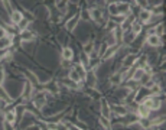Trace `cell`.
Listing matches in <instances>:
<instances>
[{
    "mask_svg": "<svg viewBox=\"0 0 166 130\" xmlns=\"http://www.w3.org/2000/svg\"><path fill=\"white\" fill-rule=\"evenodd\" d=\"M28 25H29L28 20H26V19H22V20L19 22V23H17V26H19L20 31H25V29L28 28Z\"/></svg>",
    "mask_w": 166,
    "mask_h": 130,
    "instance_id": "25",
    "label": "cell"
},
{
    "mask_svg": "<svg viewBox=\"0 0 166 130\" xmlns=\"http://www.w3.org/2000/svg\"><path fill=\"white\" fill-rule=\"evenodd\" d=\"M116 52H117V46H116V45H113V46H110V48H107V49H106V52L103 54V58L104 59H108L111 55H114Z\"/></svg>",
    "mask_w": 166,
    "mask_h": 130,
    "instance_id": "16",
    "label": "cell"
},
{
    "mask_svg": "<svg viewBox=\"0 0 166 130\" xmlns=\"http://www.w3.org/2000/svg\"><path fill=\"white\" fill-rule=\"evenodd\" d=\"M136 113H137L139 117H150V108L147 106H145V104H139L137 110H136Z\"/></svg>",
    "mask_w": 166,
    "mask_h": 130,
    "instance_id": "2",
    "label": "cell"
},
{
    "mask_svg": "<svg viewBox=\"0 0 166 130\" xmlns=\"http://www.w3.org/2000/svg\"><path fill=\"white\" fill-rule=\"evenodd\" d=\"M92 49H94V43H92V42H88L87 45H85V48H84V52H85V54L88 55V54H90Z\"/></svg>",
    "mask_w": 166,
    "mask_h": 130,
    "instance_id": "27",
    "label": "cell"
},
{
    "mask_svg": "<svg viewBox=\"0 0 166 130\" xmlns=\"http://www.w3.org/2000/svg\"><path fill=\"white\" fill-rule=\"evenodd\" d=\"M143 75H145V71H143V68H137V70H133V75H131V79H135V81H140L143 78Z\"/></svg>",
    "mask_w": 166,
    "mask_h": 130,
    "instance_id": "14",
    "label": "cell"
},
{
    "mask_svg": "<svg viewBox=\"0 0 166 130\" xmlns=\"http://www.w3.org/2000/svg\"><path fill=\"white\" fill-rule=\"evenodd\" d=\"M22 91H23V93H22L23 99H25V100H28L29 97L33 94V87H32V84L29 83V81H26V83H25V90H22Z\"/></svg>",
    "mask_w": 166,
    "mask_h": 130,
    "instance_id": "7",
    "label": "cell"
},
{
    "mask_svg": "<svg viewBox=\"0 0 166 130\" xmlns=\"http://www.w3.org/2000/svg\"><path fill=\"white\" fill-rule=\"evenodd\" d=\"M153 32H154V35H158V36L163 35V33H165V25H163L162 22H159L158 26H156V29H154Z\"/></svg>",
    "mask_w": 166,
    "mask_h": 130,
    "instance_id": "22",
    "label": "cell"
},
{
    "mask_svg": "<svg viewBox=\"0 0 166 130\" xmlns=\"http://www.w3.org/2000/svg\"><path fill=\"white\" fill-rule=\"evenodd\" d=\"M12 39L13 36L10 38V36H4V38H0V51L2 49H6V48L10 46V43H12Z\"/></svg>",
    "mask_w": 166,
    "mask_h": 130,
    "instance_id": "10",
    "label": "cell"
},
{
    "mask_svg": "<svg viewBox=\"0 0 166 130\" xmlns=\"http://www.w3.org/2000/svg\"><path fill=\"white\" fill-rule=\"evenodd\" d=\"M6 35H7V33H6V29H4V28H0V38H4Z\"/></svg>",
    "mask_w": 166,
    "mask_h": 130,
    "instance_id": "31",
    "label": "cell"
},
{
    "mask_svg": "<svg viewBox=\"0 0 166 130\" xmlns=\"http://www.w3.org/2000/svg\"><path fill=\"white\" fill-rule=\"evenodd\" d=\"M110 107H108V103L106 101V100H103L101 101V113H103V116H106V117L110 118Z\"/></svg>",
    "mask_w": 166,
    "mask_h": 130,
    "instance_id": "17",
    "label": "cell"
},
{
    "mask_svg": "<svg viewBox=\"0 0 166 130\" xmlns=\"http://www.w3.org/2000/svg\"><path fill=\"white\" fill-rule=\"evenodd\" d=\"M22 19H23V13H22V12H17V10H13V12H10V22H12V23L17 25Z\"/></svg>",
    "mask_w": 166,
    "mask_h": 130,
    "instance_id": "8",
    "label": "cell"
},
{
    "mask_svg": "<svg viewBox=\"0 0 166 130\" xmlns=\"http://www.w3.org/2000/svg\"><path fill=\"white\" fill-rule=\"evenodd\" d=\"M136 36H137V35H135L133 32H131V33H127V32H124V36H123V39H124V42L131 43L133 41L136 39Z\"/></svg>",
    "mask_w": 166,
    "mask_h": 130,
    "instance_id": "21",
    "label": "cell"
},
{
    "mask_svg": "<svg viewBox=\"0 0 166 130\" xmlns=\"http://www.w3.org/2000/svg\"><path fill=\"white\" fill-rule=\"evenodd\" d=\"M20 38H22L23 42H31L33 39V33L31 31H28V29H25V31L20 32Z\"/></svg>",
    "mask_w": 166,
    "mask_h": 130,
    "instance_id": "12",
    "label": "cell"
},
{
    "mask_svg": "<svg viewBox=\"0 0 166 130\" xmlns=\"http://www.w3.org/2000/svg\"><path fill=\"white\" fill-rule=\"evenodd\" d=\"M84 79H87L88 87H91V88H94V87L97 85V81H98L95 72H87V75H85V78H84Z\"/></svg>",
    "mask_w": 166,
    "mask_h": 130,
    "instance_id": "3",
    "label": "cell"
},
{
    "mask_svg": "<svg viewBox=\"0 0 166 130\" xmlns=\"http://www.w3.org/2000/svg\"><path fill=\"white\" fill-rule=\"evenodd\" d=\"M146 42L149 43V45H150V46H159V45H160V42H162V41H160V36H158V35H154V33H149V36H147V39H146Z\"/></svg>",
    "mask_w": 166,
    "mask_h": 130,
    "instance_id": "5",
    "label": "cell"
},
{
    "mask_svg": "<svg viewBox=\"0 0 166 130\" xmlns=\"http://www.w3.org/2000/svg\"><path fill=\"white\" fill-rule=\"evenodd\" d=\"M108 13H110L111 16L119 15V10H117V4H116V3H110V4H108Z\"/></svg>",
    "mask_w": 166,
    "mask_h": 130,
    "instance_id": "23",
    "label": "cell"
},
{
    "mask_svg": "<svg viewBox=\"0 0 166 130\" xmlns=\"http://www.w3.org/2000/svg\"><path fill=\"white\" fill-rule=\"evenodd\" d=\"M68 78L71 79V81H74V83L78 84L79 81H81V75L77 72V70H74V68H72V70H69V72H68Z\"/></svg>",
    "mask_w": 166,
    "mask_h": 130,
    "instance_id": "9",
    "label": "cell"
},
{
    "mask_svg": "<svg viewBox=\"0 0 166 130\" xmlns=\"http://www.w3.org/2000/svg\"><path fill=\"white\" fill-rule=\"evenodd\" d=\"M90 17L92 20H100L101 17H103V13H101L100 9H92V10L90 12Z\"/></svg>",
    "mask_w": 166,
    "mask_h": 130,
    "instance_id": "18",
    "label": "cell"
},
{
    "mask_svg": "<svg viewBox=\"0 0 166 130\" xmlns=\"http://www.w3.org/2000/svg\"><path fill=\"white\" fill-rule=\"evenodd\" d=\"M136 61H137V56L136 55H127L126 59H124V62H123V65H124V68H130Z\"/></svg>",
    "mask_w": 166,
    "mask_h": 130,
    "instance_id": "13",
    "label": "cell"
},
{
    "mask_svg": "<svg viewBox=\"0 0 166 130\" xmlns=\"http://www.w3.org/2000/svg\"><path fill=\"white\" fill-rule=\"evenodd\" d=\"M100 123H101V126H103L104 129H111V122H110V118L106 117V116H101V117H100Z\"/></svg>",
    "mask_w": 166,
    "mask_h": 130,
    "instance_id": "19",
    "label": "cell"
},
{
    "mask_svg": "<svg viewBox=\"0 0 166 130\" xmlns=\"http://www.w3.org/2000/svg\"><path fill=\"white\" fill-rule=\"evenodd\" d=\"M46 127L51 130H56V129H62V124H58V123H48Z\"/></svg>",
    "mask_w": 166,
    "mask_h": 130,
    "instance_id": "26",
    "label": "cell"
},
{
    "mask_svg": "<svg viewBox=\"0 0 166 130\" xmlns=\"http://www.w3.org/2000/svg\"><path fill=\"white\" fill-rule=\"evenodd\" d=\"M62 58L64 59H68V61H72V58H74V51H72L71 48H64Z\"/></svg>",
    "mask_w": 166,
    "mask_h": 130,
    "instance_id": "15",
    "label": "cell"
},
{
    "mask_svg": "<svg viewBox=\"0 0 166 130\" xmlns=\"http://www.w3.org/2000/svg\"><path fill=\"white\" fill-rule=\"evenodd\" d=\"M3 79H4V71L3 68L0 67V84H3Z\"/></svg>",
    "mask_w": 166,
    "mask_h": 130,
    "instance_id": "29",
    "label": "cell"
},
{
    "mask_svg": "<svg viewBox=\"0 0 166 130\" xmlns=\"http://www.w3.org/2000/svg\"><path fill=\"white\" fill-rule=\"evenodd\" d=\"M152 15H153V12L149 10V9H143V10H140V12H139L140 22H142V23H147V22L152 19Z\"/></svg>",
    "mask_w": 166,
    "mask_h": 130,
    "instance_id": "1",
    "label": "cell"
},
{
    "mask_svg": "<svg viewBox=\"0 0 166 130\" xmlns=\"http://www.w3.org/2000/svg\"><path fill=\"white\" fill-rule=\"evenodd\" d=\"M4 120L9 123V124H13V122L16 120V111L15 108H12V110H9L6 114H4Z\"/></svg>",
    "mask_w": 166,
    "mask_h": 130,
    "instance_id": "11",
    "label": "cell"
},
{
    "mask_svg": "<svg viewBox=\"0 0 166 130\" xmlns=\"http://www.w3.org/2000/svg\"><path fill=\"white\" fill-rule=\"evenodd\" d=\"M136 3L143 9H147V0H136Z\"/></svg>",
    "mask_w": 166,
    "mask_h": 130,
    "instance_id": "28",
    "label": "cell"
},
{
    "mask_svg": "<svg viewBox=\"0 0 166 130\" xmlns=\"http://www.w3.org/2000/svg\"><path fill=\"white\" fill-rule=\"evenodd\" d=\"M95 3H97V6H100V7H103V6H106V0H97Z\"/></svg>",
    "mask_w": 166,
    "mask_h": 130,
    "instance_id": "30",
    "label": "cell"
},
{
    "mask_svg": "<svg viewBox=\"0 0 166 130\" xmlns=\"http://www.w3.org/2000/svg\"><path fill=\"white\" fill-rule=\"evenodd\" d=\"M117 10H119V15H124V16L130 15V12H131L130 4H129V3H120V4H117Z\"/></svg>",
    "mask_w": 166,
    "mask_h": 130,
    "instance_id": "6",
    "label": "cell"
},
{
    "mask_svg": "<svg viewBox=\"0 0 166 130\" xmlns=\"http://www.w3.org/2000/svg\"><path fill=\"white\" fill-rule=\"evenodd\" d=\"M79 17H81V15H79V13H77V15H74L71 19L68 20V23H67V29H68V31H74V29H75V26L78 25V22H79Z\"/></svg>",
    "mask_w": 166,
    "mask_h": 130,
    "instance_id": "4",
    "label": "cell"
},
{
    "mask_svg": "<svg viewBox=\"0 0 166 130\" xmlns=\"http://www.w3.org/2000/svg\"><path fill=\"white\" fill-rule=\"evenodd\" d=\"M121 79H123V74H116L111 77V84H120Z\"/></svg>",
    "mask_w": 166,
    "mask_h": 130,
    "instance_id": "24",
    "label": "cell"
},
{
    "mask_svg": "<svg viewBox=\"0 0 166 130\" xmlns=\"http://www.w3.org/2000/svg\"><path fill=\"white\" fill-rule=\"evenodd\" d=\"M130 26H131V32H133L135 35H139V33L142 32V23H139V22H133Z\"/></svg>",
    "mask_w": 166,
    "mask_h": 130,
    "instance_id": "20",
    "label": "cell"
}]
</instances>
